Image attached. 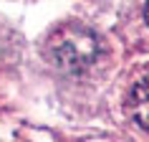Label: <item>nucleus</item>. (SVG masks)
<instances>
[{
    "instance_id": "nucleus-1",
    "label": "nucleus",
    "mask_w": 149,
    "mask_h": 142,
    "mask_svg": "<svg viewBox=\"0 0 149 142\" xmlns=\"http://www.w3.org/2000/svg\"><path fill=\"white\" fill-rule=\"evenodd\" d=\"M101 56V38L84 23H66L48 41V58L61 74H84Z\"/></svg>"
},
{
    "instance_id": "nucleus-2",
    "label": "nucleus",
    "mask_w": 149,
    "mask_h": 142,
    "mask_svg": "<svg viewBox=\"0 0 149 142\" xmlns=\"http://www.w3.org/2000/svg\"><path fill=\"white\" fill-rule=\"evenodd\" d=\"M129 117L136 122L139 129L149 134V74H144L132 86L129 94Z\"/></svg>"
},
{
    "instance_id": "nucleus-3",
    "label": "nucleus",
    "mask_w": 149,
    "mask_h": 142,
    "mask_svg": "<svg viewBox=\"0 0 149 142\" xmlns=\"http://www.w3.org/2000/svg\"><path fill=\"white\" fill-rule=\"evenodd\" d=\"M144 20H147V25H149V3H147V8H144Z\"/></svg>"
}]
</instances>
